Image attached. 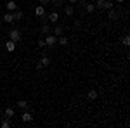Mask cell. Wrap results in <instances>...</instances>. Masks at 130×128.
Instances as JSON below:
<instances>
[{
	"label": "cell",
	"mask_w": 130,
	"mask_h": 128,
	"mask_svg": "<svg viewBox=\"0 0 130 128\" xmlns=\"http://www.w3.org/2000/svg\"><path fill=\"white\" fill-rule=\"evenodd\" d=\"M23 38V33H21L19 30H16V28H12V30L9 31V40H12V42H19V40Z\"/></svg>",
	"instance_id": "obj_1"
},
{
	"label": "cell",
	"mask_w": 130,
	"mask_h": 128,
	"mask_svg": "<svg viewBox=\"0 0 130 128\" xmlns=\"http://www.w3.org/2000/svg\"><path fill=\"white\" fill-rule=\"evenodd\" d=\"M45 45H47V47H54V45H57V36L49 33L47 38H45Z\"/></svg>",
	"instance_id": "obj_2"
},
{
	"label": "cell",
	"mask_w": 130,
	"mask_h": 128,
	"mask_svg": "<svg viewBox=\"0 0 130 128\" xmlns=\"http://www.w3.org/2000/svg\"><path fill=\"white\" fill-rule=\"evenodd\" d=\"M21 119H23V123H31L33 121V114H31L28 109H24L23 114H21Z\"/></svg>",
	"instance_id": "obj_3"
},
{
	"label": "cell",
	"mask_w": 130,
	"mask_h": 128,
	"mask_svg": "<svg viewBox=\"0 0 130 128\" xmlns=\"http://www.w3.org/2000/svg\"><path fill=\"white\" fill-rule=\"evenodd\" d=\"M35 16H37V17H43V16H45V7H43L42 4L35 7Z\"/></svg>",
	"instance_id": "obj_4"
},
{
	"label": "cell",
	"mask_w": 130,
	"mask_h": 128,
	"mask_svg": "<svg viewBox=\"0 0 130 128\" xmlns=\"http://www.w3.org/2000/svg\"><path fill=\"white\" fill-rule=\"evenodd\" d=\"M2 21H4L5 24H12V23H14V14H12V12H7V14H4Z\"/></svg>",
	"instance_id": "obj_5"
},
{
	"label": "cell",
	"mask_w": 130,
	"mask_h": 128,
	"mask_svg": "<svg viewBox=\"0 0 130 128\" xmlns=\"http://www.w3.org/2000/svg\"><path fill=\"white\" fill-rule=\"evenodd\" d=\"M47 21H50V24H56L59 21V14L57 12H50L49 16H47Z\"/></svg>",
	"instance_id": "obj_6"
},
{
	"label": "cell",
	"mask_w": 130,
	"mask_h": 128,
	"mask_svg": "<svg viewBox=\"0 0 130 128\" xmlns=\"http://www.w3.org/2000/svg\"><path fill=\"white\" fill-rule=\"evenodd\" d=\"M5 7H7V12H14V10L18 9V4H16L14 0H9V2L5 4Z\"/></svg>",
	"instance_id": "obj_7"
},
{
	"label": "cell",
	"mask_w": 130,
	"mask_h": 128,
	"mask_svg": "<svg viewBox=\"0 0 130 128\" xmlns=\"http://www.w3.org/2000/svg\"><path fill=\"white\" fill-rule=\"evenodd\" d=\"M5 49H7V52H14V50H16V42L7 40V42H5Z\"/></svg>",
	"instance_id": "obj_8"
},
{
	"label": "cell",
	"mask_w": 130,
	"mask_h": 128,
	"mask_svg": "<svg viewBox=\"0 0 130 128\" xmlns=\"http://www.w3.org/2000/svg\"><path fill=\"white\" fill-rule=\"evenodd\" d=\"M62 31H64V26H61V24H57L54 30H52V35H56V36H61L62 35Z\"/></svg>",
	"instance_id": "obj_9"
},
{
	"label": "cell",
	"mask_w": 130,
	"mask_h": 128,
	"mask_svg": "<svg viewBox=\"0 0 130 128\" xmlns=\"http://www.w3.org/2000/svg\"><path fill=\"white\" fill-rule=\"evenodd\" d=\"M116 17H118V12H116V10H115V9H108V19L115 21V19H116Z\"/></svg>",
	"instance_id": "obj_10"
},
{
	"label": "cell",
	"mask_w": 130,
	"mask_h": 128,
	"mask_svg": "<svg viewBox=\"0 0 130 128\" xmlns=\"http://www.w3.org/2000/svg\"><path fill=\"white\" fill-rule=\"evenodd\" d=\"M4 116H5V118H12V116H14V107H7L4 111Z\"/></svg>",
	"instance_id": "obj_11"
},
{
	"label": "cell",
	"mask_w": 130,
	"mask_h": 128,
	"mask_svg": "<svg viewBox=\"0 0 130 128\" xmlns=\"http://www.w3.org/2000/svg\"><path fill=\"white\" fill-rule=\"evenodd\" d=\"M40 62H42V66H43V68H47V66H50V59L47 57V56H42Z\"/></svg>",
	"instance_id": "obj_12"
},
{
	"label": "cell",
	"mask_w": 130,
	"mask_h": 128,
	"mask_svg": "<svg viewBox=\"0 0 130 128\" xmlns=\"http://www.w3.org/2000/svg\"><path fill=\"white\" fill-rule=\"evenodd\" d=\"M73 12H75L73 5H64V14L66 16H73Z\"/></svg>",
	"instance_id": "obj_13"
},
{
	"label": "cell",
	"mask_w": 130,
	"mask_h": 128,
	"mask_svg": "<svg viewBox=\"0 0 130 128\" xmlns=\"http://www.w3.org/2000/svg\"><path fill=\"white\" fill-rule=\"evenodd\" d=\"M18 107L23 109V111H24V109H28V100H23V99H21L19 102H18Z\"/></svg>",
	"instance_id": "obj_14"
},
{
	"label": "cell",
	"mask_w": 130,
	"mask_h": 128,
	"mask_svg": "<svg viewBox=\"0 0 130 128\" xmlns=\"http://www.w3.org/2000/svg\"><path fill=\"white\" fill-rule=\"evenodd\" d=\"M57 43H59V45H62V47H64V45H68V38H66V36H62V35H61V36H57Z\"/></svg>",
	"instance_id": "obj_15"
},
{
	"label": "cell",
	"mask_w": 130,
	"mask_h": 128,
	"mask_svg": "<svg viewBox=\"0 0 130 128\" xmlns=\"http://www.w3.org/2000/svg\"><path fill=\"white\" fill-rule=\"evenodd\" d=\"M87 97H89V100H95V99H97V92H95V90H89Z\"/></svg>",
	"instance_id": "obj_16"
},
{
	"label": "cell",
	"mask_w": 130,
	"mask_h": 128,
	"mask_svg": "<svg viewBox=\"0 0 130 128\" xmlns=\"http://www.w3.org/2000/svg\"><path fill=\"white\" fill-rule=\"evenodd\" d=\"M42 33H47V35L52 33V30H50V26L47 24V23H43V24H42Z\"/></svg>",
	"instance_id": "obj_17"
},
{
	"label": "cell",
	"mask_w": 130,
	"mask_h": 128,
	"mask_svg": "<svg viewBox=\"0 0 130 128\" xmlns=\"http://www.w3.org/2000/svg\"><path fill=\"white\" fill-rule=\"evenodd\" d=\"M23 19V12H21V10H14V21H21Z\"/></svg>",
	"instance_id": "obj_18"
},
{
	"label": "cell",
	"mask_w": 130,
	"mask_h": 128,
	"mask_svg": "<svg viewBox=\"0 0 130 128\" xmlns=\"http://www.w3.org/2000/svg\"><path fill=\"white\" fill-rule=\"evenodd\" d=\"M104 4H106V0H97V2H95V4H94V5H95V9H104Z\"/></svg>",
	"instance_id": "obj_19"
},
{
	"label": "cell",
	"mask_w": 130,
	"mask_h": 128,
	"mask_svg": "<svg viewBox=\"0 0 130 128\" xmlns=\"http://www.w3.org/2000/svg\"><path fill=\"white\" fill-rule=\"evenodd\" d=\"M83 7H85L87 12H94V10H95V5H94V4H85Z\"/></svg>",
	"instance_id": "obj_20"
},
{
	"label": "cell",
	"mask_w": 130,
	"mask_h": 128,
	"mask_svg": "<svg viewBox=\"0 0 130 128\" xmlns=\"http://www.w3.org/2000/svg\"><path fill=\"white\" fill-rule=\"evenodd\" d=\"M121 42H123V45H125V47H128V45H130V38H128V35H125Z\"/></svg>",
	"instance_id": "obj_21"
},
{
	"label": "cell",
	"mask_w": 130,
	"mask_h": 128,
	"mask_svg": "<svg viewBox=\"0 0 130 128\" xmlns=\"http://www.w3.org/2000/svg\"><path fill=\"white\" fill-rule=\"evenodd\" d=\"M9 126H10L9 118H7V119H4V121H2V128H9Z\"/></svg>",
	"instance_id": "obj_22"
},
{
	"label": "cell",
	"mask_w": 130,
	"mask_h": 128,
	"mask_svg": "<svg viewBox=\"0 0 130 128\" xmlns=\"http://www.w3.org/2000/svg\"><path fill=\"white\" fill-rule=\"evenodd\" d=\"M104 9H113V2L106 0V4H104Z\"/></svg>",
	"instance_id": "obj_23"
},
{
	"label": "cell",
	"mask_w": 130,
	"mask_h": 128,
	"mask_svg": "<svg viewBox=\"0 0 130 128\" xmlns=\"http://www.w3.org/2000/svg\"><path fill=\"white\" fill-rule=\"evenodd\" d=\"M38 47H43V49L47 47V45H45V40H43V38H40V40H38Z\"/></svg>",
	"instance_id": "obj_24"
},
{
	"label": "cell",
	"mask_w": 130,
	"mask_h": 128,
	"mask_svg": "<svg viewBox=\"0 0 130 128\" xmlns=\"http://www.w3.org/2000/svg\"><path fill=\"white\" fill-rule=\"evenodd\" d=\"M50 2H52L54 5H57V7H59V5H62V0H50Z\"/></svg>",
	"instance_id": "obj_25"
},
{
	"label": "cell",
	"mask_w": 130,
	"mask_h": 128,
	"mask_svg": "<svg viewBox=\"0 0 130 128\" xmlns=\"http://www.w3.org/2000/svg\"><path fill=\"white\" fill-rule=\"evenodd\" d=\"M40 69H43V66H42V62L38 61V62H37V71H40Z\"/></svg>",
	"instance_id": "obj_26"
},
{
	"label": "cell",
	"mask_w": 130,
	"mask_h": 128,
	"mask_svg": "<svg viewBox=\"0 0 130 128\" xmlns=\"http://www.w3.org/2000/svg\"><path fill=\"white\" fill-rule=\"evenodd\" d=\"M42 5H47V4H50V0H38Z\"/></svg>",
	"instance_id": "obj_27"
},
{
	"label": "cell",
	"mask_w": 130,
	"mask_h": 128,
	"mask_svg": "<svg viewBox=\"0 0 130 128\" xmlns=\"http://www.w3.org/2000/svg\"><path fill=\"white\" fill-rule=\"evenodd\" d=\"M115 2H116V4H123L125 0H115Z\"/></svg>",
	"instance_id": "obj_28"
},
{
	"label": "cell",
	"mask_w": 130,
	"mask_h": 128,
	"mask_svg": "<svg viewBox=\"0 0 130 128\" xmlns=\"http://www.w3.org/2000/svg\"><path fill=\"white\" fill-rule=\"evenodd\" d=\"M76 2H78V0H70V4H76Z\"/></svg>",
	"instance_id": "obj_29"
},
{
	"label": "cell",
	"mask_w": 130,
	"mask_h": 128,
	"mask_svg": "<svg viewBox=\"0 0 130 128\" xmlns=\"http://www.w3.org/2000/svg\"><path fill=\"white\" fill-rule=\"evenodd\" d=\"M0 36H2V31H0Z\"/></svg>",
	"instance_id": "obj_30"
}]
</instances>
